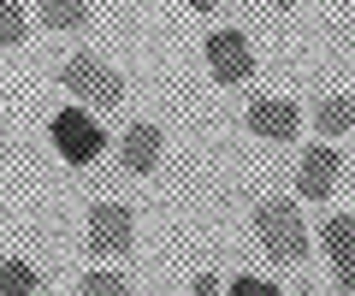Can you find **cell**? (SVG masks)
Wrapping results in <instances>:
<instances>
[{
    "label": "cell",
    "instance_id": "7",
    "mask_svg": "<svg viewBox=\"0 0 355 296\" xmlns=\"http://www.w3.org/2000/svg\"><path fill=\"white\" fill-rule=\"evenodd\" d=\"M320 243H326L331 255V272H338V290H355V219H326V232H320Z\"/></svg>",
    "mask_w": 355,
    "mask_h": 296
},
{
    "label": "cell",
    "instance_id": "6",
    "mask_svg": "<svg viewBox=\"0 0 355 296\" xmlns=\"http://www.w3.org/2000/svg\"><path fill=\"white\" fill-rule=\"evenodd\" d=\"M331 190H338V155H331L326 142H314L302 155V166H296V195L302 202H326Z\"/></svg>",
    "mask_w": 355,
    "mask_h": 296
},
{
    "label": "cell",
    "instance_id": "1",
    "mask_svg": "<svg viewBox=\"0 0 355 296\" xmlns=\"http://www.w3.org/2000/svg\"><path fill=\"white\" fill-rule=\"evenodd\" d=\"M254 232H261L266 255L272 261H308V232H302V214H296V202H261L254 207Z\"/></svg>",
    "mask_w": 355,
    "mask_h": 296
},
{
    "label": "cell",
    "instance_id": "18",
    "mask_svg": "<svg viewBox=\"0 0 355 296\" xmlns=\"http://www.w3.org/2000/svg\"><path fill=\"white\" fill-rule=\"evenodd\" d=\"M272 6H302V0H272Z\"/></svg>",
    "mask_w": 355,
    "mask_h": 296
},
{
    "label": "cell",
    "instance_id": "11",
    "mask_svg": "<svg viewBox=\"0 0 355 296\" xmlns=\"http://www.w3.org/2000/svg\"><path fill=\"white\" fill-rule=\"evenodd\" d=\"M0 296H36V267L30 261H0Z\"/></svg>",
    "mask_w": 355,
    "mask_h": 296
},
{
    "label": "cell",
    "instance_id": "12",
    "mask_svg": "<svg viewBox=\"0 0 355 296\" xmlns=\"http://www.w3.org/2000/svg\"><path fill=\"white\" fill-rule=\"evenodd\" d=\"M42 18H48L53 30H77L89 18V0H42Z\"/></svg>",
    "mask_w": 355,
    "mask_h": 296
},
{
    "label": "cell",
    "instance_id": "16",
    "mask_svg": "<svg viewBox=\"0 0 355 296\" xmlns=\"http://www.w3.org/2000/svg\"><path fill=\"white\" fill-rule=\"evenodd\" d=\"M196 296H219V284H214V279L202 272V279H196Z\"/></svg>",
    "mask_w": 355,
    "mask_h": 296
},
{
    "label": "cell",
    "instance_id": "15",
    "mask_svg": "<svg viewBox=\"0 0 355 296\" xmlns=\"http://www.w3.org/2000/svg\"><path fill=\"white\" fill-rule=\"evenodd\" d=\"M231 296H279V284H266V279H231Z\"/></svg>",
    "mask_w": 355,
    "mask_h": 296
},
{
    "label": "cell",
    "instance_id": "4",
    "mask_svg": "<svg viewBox=\"0 0 355 296\" xmlns=\"http://www.w3.org/2000/svg\"><path fill=\"white\" fill-rule=\"evenodd\" d=\"M89 249L95 255H130V207L119 202H95L89 207Z\"/></svg>",
    "mask_w": 355,
    "mask_h": 296
},
{
    "label": "cell",
    "instance_id": "10",
    "mask_svg": "<svg viewBox=\"0 0 355 296\" xmlns=\"http://www.w3.org/2000/svg\"><path fill=\"white\" fill-rule=\"evenodd\" d=\"M314 119H320V137H343L355 125V95H326L314 107Z\"/></svg>",
    "mask_w": 355,
    "mask_h": 296
},
{
    "label": "cell",
    "instance_id": "3",
    "mask_svg": "<svg viewBox=\"0 0 355 296\" xmlns=\"http://www.w3.org/2000/svg\"><path fill=\"white\" fill-rule=\"evenodd\" d=\"M53 148H60L71 166H89V160L107 148V137H101V125H95L83 107H65V113L53 119Z\"/></svg>",
    "mask_w": 355,
    "mask_h": 296
},
{
    "label": "cell",
    "instance_id": "17",
    "mask_svg": "<svg viewBox=\"0 0 355 296\" xmlns=\"http://www.w3.org/2000/svg\"><path fill=\"white\" fill-rule=\"evenodd\" d=\"M184 6H196V12H207V6H219V0H184Z\"/></svg>",
    "mask_w": 355,
    "mask_h": 296
},
{
    "label": "cell",
    "instance_id": "13",
    "mask_svg": "<svg viewBox=\"0 0 355 296\" xmlns=\"http://www.w3.org/2000/svg\"><path fill=\"white\" fill-rule=\"evenodd\" d=\"M24 30H30L24 6H12V0H0V48H18V42H24Z\"/></svg>",
    "mask_w": 355,
    "mask_h": 296
},
{
    "label": "cell",
    "instance_id": "9",
    "mask_svg": "<svg viewBox=\"0 0 355 296\" xmlns=\"http://www.w3.org/2000/svg\"><path fill=\"white\" fill-rule=\"evenodd\" d=\"M119 160H125V172H154L160 166V125H130L119 142Z\"/></svg>",
    "mask_w": 355,
    "mask_h": 296
},
{
    "label": "cell",
    "instance_id": "2",
    "mask_svg": "<svg viewBox=\"0 0 355 296\" xmlns=\"http://www.w3.org/2000/svg\"><path fill=\"white\" fill-rule=\"evenodd\" d=\"M60 83L71 95H83V101H95V107H119L125 101V78H119L113 65H101V60H83V53L60 65Z\"/></svg>",
    "mask_w": 355,
    "mask_h": 296
},
{
    "label": "cell",
    "instance_id": "14",
    "mask_svg": "<svg viewBox=\"0 0 355 296\" xmlns=\"http://www.w3.org/2000/svg\"><path fill=\"white\" fill-rule=\"evenodd\" d=\"M83 296H130V284L119 272H89L83 279Z\"/></svg>",
    "mask_w": 355,
    "mask_h": 296
},
{
    "label": "cell",
    "instance_id": "8",
    "mask_svg": "<svg viewBox=\"0 0 355 296\" xmlns=\"http://www.w3.org/2000/svg\"><path fill=\"white\" fill-rule=\"evenodd\" d=\"M249 130L266 142H291L296 137V107L279 101V95H261V101H249Z\"/></svg>",
    "mask_w": 355,
    "mask_h": 296
},
{
    "label": "cell",
    "instance_id": "5",
    "mask_svg": "<svg viewBox=\"0 0 355 296\" xmlns=\"http://www.w3.org/2000/svg\"><path fill=\"white\" fill-rule=\"evenodd\" d=\"M207 65H214V78H219V83H243V78L254 71L249 42H243L237 30H214V36H207Z\"/></svg>",
    "mask_w": 355,
    "mask_h": 296
}]
</instances>
